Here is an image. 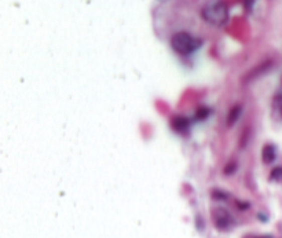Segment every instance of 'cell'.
I'll list each match as a JSON object with an SVG mask.
<instances>
[{"label": "cell", "instance_id": "6da1fadb", "mask_svg": "<svg viewBox=\"0 0 282 238\" xmlns=\"http://www.w3.org/2000/svg\"><path fill=\"white\" fill-rule=\"evenodd\" d=\"M202 18L215 27H222L229 21V7L223 0H209L202 7Z\"/></svg>", "mask_w": 282, "mask_h": 238}, {"label": "cell", "instance_id": "7a4b0ae2", "mask_svg": "<svg viewBox=\"0 0 282 238\" xmlns=\"http://www.w3.org/2000/svg\"><path fill=\"white\" fill-rule=\"evenodd\" d=\"M171 46L178 54L189 55L201 46V40L193 38L190 33L178 32L171 39Z\"/></svg>", "mask_w": 282, "mask_h": 238}, {"label": "cell", "instance_id": "3957f363", "mask_svg": "<svg viewBox=\"0 0 282 238\" xmlns=\"http://www.w3.org/2000/svg\"><path fill=\"white\" fill-rule=\"evenodd\" d=\"M212 222L215 224V227L219 228V230H229L231 226H233V216L230 215V212L224 208H213L212 213Z\"/></svg>", "mask_w": 282, "mask_h": 238}, {"label": "cell", "instance_id": "277c9868", "mask_svg": "<svg viewBox=\"0 0 282 238\" xmlns=\"http://www.w3.org/2000/svg\"><path fill=\"white\" fill-rule=\"evenodd\" d=\"M171 125H172V128L176 131V132H179V134H186L187 131H189V120L186 117H182V116H176L172 119L171 121Z\"/></svg>", "mask_w": 282, "mask_h": 238}, {"label": "cell", "instance_id": "5b68a950", "mask_svg": "<svg viewBox=\"0 0 282 238\" xmlns=\"http://www.w3.org/2000/svg\"><path fill=\"white\" fill-rule=\"evenodd\" d=\"M277 158V149L274 145H266L261 150V160L264 164H272Z\"/></svg>", "mask_w": 282, "mask_h": 238}, {"label": "cell", "instance_id": "8992f818", "mask_svg": "<svg viewBox=\"0 0 282 238\" xmlns=\"http://www.w3.org/2000/svg\"><path fill=\"white\" fill-rule=\"evenodd\" d=\"M272 109L277 113V116L282 120V92L277 94L272 99Z\"/></svg>", "mask_w": 282, "mask_h": 238}, {"label": "cell", "instance_id": "52a82bcc", "mask_svg": "<svg viewBox=\"0 0 282 238\" xmlns=\"http://www.w3.org/2000/svg\"><path fill=\"white\" fill-rule=\"evenodd\" d=\"M241 114V106H234V108L230 110L229 113V117H227V124L229 125H233L238 120Z\"/></svg>", "mask_w": 282, "mask_h": 238}, {"label": "cell", "instance_id": "ba28073f", "mask_svg": "<svg viewBox=\"0 0 282 238\" xmlns=\"http://www.w3.org/2000/svg\"><path fill=\"white\" fill-rule=\"evenodd\" d=\"M270 180L282 183V167H277L275 169H272L271 175H270Z\"/></svg>", "mask_w": 282, "mask_h": 238}, {"label": "cell", "instance_id": "9c48e42d", "mask_svg": "<svg viewBox=\"0 0 282 238\" xmlns=\"http://www.w3.org/2000/svg\"><path fill=\"white\" fill-rule=\"evenodd\" d=\"M208 113H209V110H208L207 108H200L198 109V112H197V119H205L208 116Z\"/></svg>", "mask_w": 282, "mask_h": 238}, {"label": "cell", "instance_id": "30bf717a", "mask_svg": "<svg viewBox=\"0 0 282 238\" xmlns=\"http://www.w3.org/2000/svg\"><path fill=\"white\" fill-rule=\"evenodd\" d=\"M213 198L216 200H226V194L223 191H213Z\"/></svg>", "mask_w": 282, "mask_h": 238}, {"label": "cell", "instance_id": "8fae6325", "mask_svg": "<svg viewBox=\"0 0 282 238\" xmlns=\"http://www.w3.org/2000/svg\"><path fill=\"white\" fill-rule=\"evenodd\" d=\"M230 169H231L233 172H234V171H235V164H234V162H229V165H227V168L224 169V172L230 173Z\"/></svg>", "mask_w": 282, "mask_h": 238}, {"label": "cell", "instance_id": "7c38bea8", "mask_svg": "<svg viewBox=\"0 0 282 238\" xmlns=\"http://www.w3.org/2000/svg\"><path fill=\"white\" fill-rule=\"evenodd\" d=\"M245 238H272L270 237V235H259V237H252V235H248V237Z\"/></svg>", "mask_w": 282, "mask_h": 238}]
</instances>
